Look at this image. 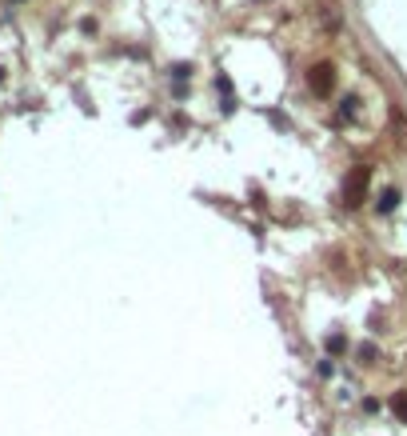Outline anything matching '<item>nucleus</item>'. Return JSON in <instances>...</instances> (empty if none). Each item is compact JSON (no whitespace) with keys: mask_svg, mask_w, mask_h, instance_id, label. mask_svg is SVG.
<instances>
[{"mask_svg":"<svg viewBox=\"0 0 407 436\" xmlns=\"http://www.w3.org/2000/svg\"><path fill=\"white\" fill-rule=\"evenodd\" d=\"M363 188H368V168H359V173L351 176V185H347V204H359Z\"/></svg>","mask_w":407,"mask_h":436,"instance_id":"obj_1","label":"nucleus"},{"mask_svg":"<svg viewBox=\"0 0 407 436\" xmlns=\"http://www.w3.org/2000/svg\"><path fill=\"white\" fill-rule=\"evenodd\" d=\"M311 88H316V92H328V88H332V68H316V73H311Z\"/></svg>","mask_w":407,"mask_h":436,"instance_id":"obj_2","label":"nucleus"},{"mask_svg":"<svg viewBox=\"0 0 407 436\" xmlns=\"http://www.w3.org/2000/svg\"><path fill=\"white\" fill-rule=\"evenodd\" d=\"M380 208H395V188H387V192H383V200H380Z\"/></svg>","mask_w":407,"mask_h":436,"instance_id":"obj_3","label":"nucleus"},{"mask_svg":"<svg viewBox=\"0 0 407 436\" xmlns=\"http://www.w3.org/2000/svg\"><path fill=\"white\" fill-rule=\"evenodd\" d=\"M328 349H332V352H344L347 344H344V337H332V340H328Z\"/></svg>","mask_w":407,"mask_h":436,"instance_id":"obj_4","label":"nucleus"},{"mask_svg":"<svg viewBox=\"0 0 407 436\" xmlns=\"http://www.w3.org/2000/svg\"><path fill=\"white\" fill-rule=\"evenodd\" d=\"M395 412H399V416L407 421V397H395Z\"/></svg>","mask_w":407,"mask_h":436,"instance_id":"obj_5","label":"nucleus"}]
</instances>
